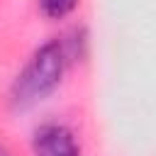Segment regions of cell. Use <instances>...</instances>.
<instances>
[{
	"label": "cell",
	"mask_w": 156,
	"mask_h": 156,
	"mask_svg": "<svg viewBox=\"0 0 156 156\" xmlns=\"http://www.w3.org/2000/svg\"><path fill=\"white\" fill-rule=\"evenodd\" d=\"M68 56L61 39H46L39 44L32 56L24 61L20 73L10 85V107L12 110H29L37 102L46 100L61 83L68 68Z\"/></svg>",
	"instance_id": "obj_1"
},
{
	"label": "cell",
	"mask_w": 156,
	"mask_h": 156,
	"mask_svg": "<svg viewBox=\"0 0 156 156\" xmlns=\"http://www.w3.org/2000/svg\"><path fill=\"white\" fill-rule=\"evenodd\" d=\"M32 154L34 156H83V146L78 134L56 119L41 122L32 132Z\"/></svg>",
	"instance_id": "obj_2"
},
{
	"label": "cell",
	"mask_w": 156,
	"mask_h": 156,
	"mask_svg": "<svg viewBox=\"0 0 156 156\" xmlns=\"http://www.w3.org/2000/svg\"><path fill=\"white\" fill-rule=\"evenodd\" d=\"M80 0H39V12L46 17V20H66L68 15H73L78 10Z\"/></svg>",
	"instance_id": "obj_3"
},
{
	"label": "cell",
	"mask_w": 156,
	"mask_h": 156,
	"mask_svg": "<svg viewBox=\"0 0 156 156\" xmlns=\"http://www.w3.org/2000/svg\"><path fill=\"white\" fill-rule=\"evenodd\" d=\"M0 156H15V154H12V151H10L5 144H0Z\"/></svg>",
	"instance_id": "obj_4"
}]
</instances>
